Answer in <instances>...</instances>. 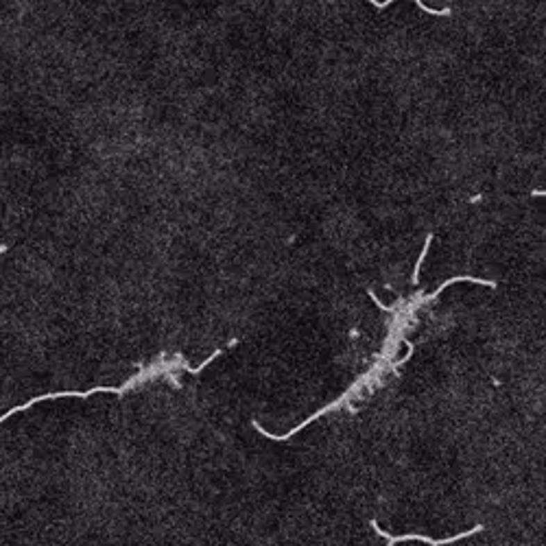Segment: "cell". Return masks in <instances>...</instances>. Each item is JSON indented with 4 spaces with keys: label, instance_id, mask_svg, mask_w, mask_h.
<instances>
[{
    "label": "cell",
    "instance_id": "obj_2",
    "mask_svg": "<svg viewBox=\"0 0 546 546\" xmlns=\"http://www.w3.org/2000/svg\"><path fill=\"white\" fill-rule=\"evenodd\" d=\"M7 249H9V247H7V245H3V247H0V254H5Z\"/></svg>",
    "mask_w": 546,
    "mask_h": 546
},
{
    "label": "cell",
    "instance_id": "obj_1",
    "mask_svg": "<svg viewBox=\"0 0 546 546\" xmlns=\"http://www.w3.org/2000/svg\"><path fill=\"white\" fill-rule=\"evenodd\" d=\"M374 527H376V531L381 536H385V540H389V544H396V542H402V540H420V542H427V544H433V546H437V544H450V542H454V540H459V538H465V536H470L472 533V531H465V533H461V536H457V538H448V540H433V538H424V536H402V538H393V536H389V533H385V531L378 527L376 522H374Z\"/></svg>",
    "mask_w": 546,
    "mask_h": 546
}]
</instances>
